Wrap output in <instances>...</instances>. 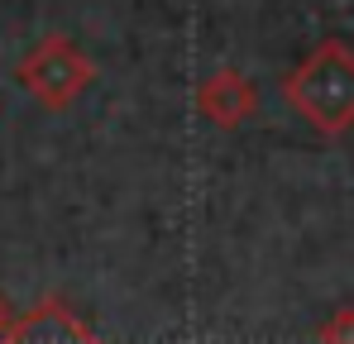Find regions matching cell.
Masks as SVG:
<instances>
[{"label":"cell","mask_w":354,"mask_h":344,"mask_svg":"<svg viewBox=\"0 0 354 344\" xmlns=\"http://www.w3.org/2000/svg\"><path fill=\"white\" fill-rule=\"evenodd\" d=\"M283 96L326 139L354 129V48H345L340 39H321L283 77Z\"/></svg>","instance_id":"1"},{"label":"cell","mask_w":354,"mask_h":344,"mask_svg":"<svg viewBox=\"0 0 354 344\" xmlns=\"http://www.w3.org/2000/svg\"><path fill=\"white\" fill-rule=\"evenodd\" d=\"M19 86L44 106V111H67L91 82H96V62L82 53L67 34H48V39H39L24 62H19Z\"/></svg>","instance_id":"2"},{"label":"cell","mask_w":354,"mask_h":344,"mask_svg":"<svg viewBox=\"0 0 354 344\" xmlns=\"http://www.w3.org/2000/svg\"><path fill=\"white\" fill-rule=\"evenodd\" d=\"M196 111L206 115L216 129H239V124H249L259 115V91H254V82L244 72L221 67V72H211L196 86Z\"/></svg>","instance_id":"3"},{"label":"cell","mask_w":354,"mask_h":344,"mask_svg":"<svg viewBox=\"0 0 354 344\" xmlns=\"http://www.w3.org/2000/svg\"><path fill=\"white\" fill-rule=\"evenodd\" d=\"M5 344H106L82 316H72L62 301H39L19 325L5 335Z\"/></svg>","instance_id":"4"},{"label":"cell","mask_w":354,"mask_h":344,"mask_svg":"<svg viewBox=\"0 0 354 344\" xmlns=\"http://www.w3.org/2000/svg\"><path fill=\"white\" fill-rule=\"evenodd\" d=\"M316 344H354V306H335L316 325Z\"/></svg>","instance_id":"5"},{"label":"cell","mask_w":354,"mask_h":344,"mask_svg":"<svg viewBox=\"0 0 354 344\" xmlns=\"http://www.w3.org/2000/svg\"><path fill=\"white\" fill-rule=\"evenodd\" d=\"M15 325H19V316H15V306H10V301H5V292H0V340H5Z\"/></svg>","instance_id":"6"},{"label":"cell","mask_w":354,"mask_h":344,"mask_svg":"<svg viewBox=\"0 0 354 344\" xmlns=\"http://www.w3.org/2000/svg\"><path fill=\"white\" fill-rule=\"evenodd\" d=\"M0 344H5V340H0Z\"/></svg>","instance_id":"7"}]
</instances>
